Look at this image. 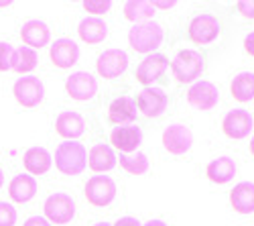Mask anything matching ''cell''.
I'll list each match as a JSON object with an SVG mask.
<instances>
[{
    "instance_id": "1",
    "label": "cell",
    "mask_w": 254,
    "mask_h": 226,
    "mask_svg": "<svg viewBox=\"0 0 254 226\" xmlns=\"http://www.w3.org/2000/svg\"><path fill=\"white\" fill-rule=\"evenodd\" d=\"M55 167L63 175H79L88 167V151L81 143L65 141L55 149Z\"/></svg>"
},
{
    "instance_id": "2",
    "label": "cell",
    "mask_w": 254,
    "mask_h": 226,
    "mask_svg": "<svg viewBox=\"0 0 254 226\" xmlns=\"http://www.w3.org/2000/svg\"><path fill=\"white\" fill-rule=\"evenodd\" d=\"M163 39H165L163 27L159 23H155V20H144V23H138L130 29L128 45L136 53L151 55V53H157V49L163 43Z\"/></svg>"
},
{
    "instance_id": "3",
    "label": "cell",
    "mask_w": 254,
    "mask_h": 226,
    "mask_svg": "<svg viewBox=\"0 0 254 226\" xmlns=\"http://www.w3.org/2000/svg\"><path fill=\"white\" fill-rule=\"evenodd\" d=\"M205 70L201 53L193 49H181L171 61V72L179 84H195Z\"/></svg>"
},
{
    "instance_id": "4",
    "label": "cell",
    "mask_w": 254,
    "mask_h": 226,
    "mask_svg": "<svg viewBox=\"0 0 254 226\" xmlns=\"http://www.w3.org/2000/svg\"><path fill=\"white\" fill-rule=\"evenodd\" d=\"M12 96L23 108H35L45 98V86L37 75H25L12 84Z\"/></svg>"
},
{
    "instance_id": "5",
    "label": "cell",
    "mask_w": 254,
    "mask_h": 226,
    "mask_svg": "<svg viewBox=\"0 0 254 226\" xmlns=\"http://www.w3.org/2000/svg\"><path fill=\"white\" fill-rule=\"evenodd\" d=\"M45 220L53 224H69L75 216V200L65 192H55L45 200Z\"/></svg>"
},
{
    "instance_id": "6",
    "label": "cell",
    "mask_w": 254,
    "mask_h": 226,
    "mask_svg": "<svg viewBox=\"0 0 254 226\" xmlns=\"http://www.w3.org/2000/svg\"><path fill=\"white\" fill-rule=\"evenodd\" d=\"M83 196H86L88 204L96 208L110 206L116 198V183L108 175H94L88 179L86 188H83Z\"/></svg>"
},
{
    "instance_id": "7",
    "label": "cell",
    "mask_w": 254,
    "mask_h": 226,
    "mask_svg": "<svg viewBox=\"0 0 254 226\" xmlns=\"http://www.w3.org/2000/svg\"><path fill=\"white\" fill-rule=\"evenodd\" d=\"M189 39L193 41L195 45H207L211 41H216L222 33V25L218 16L209 14V12H203V14H197L193 16V20L189 23Z\"/></svg>"
},
{
    "instance_id": "8",
    "label": "cell",
    "mask_w": 254,
    "mask_h": 226,
    "mask_svg": "<svg viewBox=\"0 0 254 226\" xmlns=\"http://www.w3.org/2000/svg\"><path fill=\"white\" fill-rule=\"evenodd\" d=\"M169 104V100H167V94L161 90V88H142L136 98H134V106L146 116V118H157L165 112Z\"/></svg>"
},
{
    "instance_id": "9",
    "label": "cell",
    "mask_w": 254,
    "mask_h": 226,
    "mask_svg": "<svg viewBox=\"0 0 254 226\" xmlns=\"http://www.w3.org/2000/svg\"><path fill=\"white\" fill-rule=\"evenodd\" d=\"M128 68V55L122 49H106L104 53L98 55L96 70L104 79H114L122 75Z\"/></svg>"
},
{
    "instance_id": "10",
    "label": "cell",
    "mask_w": 254,
    "mask_h": 226,
    "mask_svg": "<svg viewBox=\"0 0 254 226\" xmlns=\"http://www.w3.org/2000/svg\"><path fill=\"white\" fill-rule=\"evenodd\" d=\"M167 68H169L167 55H163V53L146 55L138 64V68H136V81H138V84H142L144 88H149L153 81H157V79H161L165 75Z\"/></svg>"
},
{
    "instance_id": "11",
    "label": "cell",
    "mask_w": 254,
    "mask_h": 226,
    "mask_svg": "<svg viewBox=\"0 0 254 226\" xmlns=\"http://www.w3.org/2000/svg\"><path fill=\"white\" fill-rule=\"evenodd\" d=\"M193 145V135L185 125H169L163 131V147L171 155H185Z\"/></svg>"
},
{
    "instance_id": "12",
    "label": "cell",
    "mask_w": 254,
    "mask_h": 226,
    "mask_svg": "<svg viewBox=\"0 0 254 226\" xmlns=\"http://www.w3.org/2000/svg\"><path fill=\"white\" fill-rule=\"evenodd\" d=\"M218 100H220L218 88L211 84V81H205V79H197L195 84H191V88H189V92H187V102L197 110L216 108Z\"/></svg>"
},
{
    "instance_id": "13",
    "label": "cell",
    "mask_w": 254,
    "mask_h": 226,
    "mask_svg": "<svg viewBox=\"0 0 254 226\" xmlns=\"http://www.w3.org/2000/svg\"><path fill=\"white\" fill-rule=\"evenodd\" d=\"M65 92L69 94V98H73L77 102H88L98 92V81L88 72H75L65 81Z\"/></svg>"
},
{
    "instance_id": "14",
    "label": "cell",
    "mask_w": 254,
    "mask_h": 226,
    "mask_svg": "<svg viewBox=\"0 0 254 226\" xmlns=\"http://www.w3.org/2000/svg\"><path fill=\"white\" fill-rule=\"evenodd\" d=\"M222 131L228 139H234V141H240V139H246L252 131V116L248 110H242V108H236V110H230L224 120H222Z\"/></svg>"
},
{
    "instance_id": "15",
    "label": "cell",
    "mask_w": 254,
    "mask_h": 226,
    "mask_svg": "<svg viewBox=\"0 0 254 226\" xmlns=\"http://www.w3.org/2000/svg\"><path fill=\"white\" fill-rule=\"evenodd\" d=\"M110 143L112 149L120 151L122 155H130L136 153V149L142 145V131L138 127H116L110 133Z\"/></svg>"
},
{
    "instance_id": "16",
    "label": "cell",
    "mask_w": 254,
    "mask_h": 226,
    "mask_svg": "<svg viewBox=\"0 0 254 226\" xmlns=\"http://www.w3.org/2000/svg\"><path fill=\"white\" fill-rule=\"evenodd\" d=\"M55 133L65 141H75L86 133V120L79 112L65 110L55 118Z\"/></svg>"
},
{
    "instance_id": "17",
    "label": "cell",
    "mask_w": 254,
    "mask_h": 226,
    "mask_svg": "<svg viewBox=\"0 0 254 226\" xmlns=\"http://www.w3.org/2000/svg\"><path fill=\"white\" fill-rule=\"evenodd\" d=\"M49 57H51L55 68L69 70L71 66L77 64V59H79V47H77L75 41H71V39H57L55 43L51 45Z\"/></svg>"
},
{
    "instance_id": "18",
    "label": "cell",
    "mask_w": 254,
    "mask_h": 226,
    "mask_svg": "<svg viewBox=\"0 0 254 226\" xmlns=\"http://www.w3.org/2000/svg\"><path fill=\"white\" fill-rule=\"evenodd\" d=\"M20 39H23V43L25 47H31V49H41V47H45L49 43V39H51V31L49 27L43 23V20H27V23L20 27Z\"/></svg>"
},
{
    "instance_id": "19",
    "label": "cell",
    "mask_w": 254,
    "mask_h": 226,
    "mask_svg": "<svg viewBox=\"0 0 254 226\" xmlns=\"http://www.w3.org/2000/svg\"><path fill=\"white\" fill-rule=\"evenodd\" d=\"M118 163V157L114 153V149L106 143H98L94 145L88 153V167L94 171V173H106L116 167Z\"/></svg>"
},
{
    "instance_id": "20",
    "label": "cell",
    "mask_w": 254,
    "mask_h": 226,
    "mask_svg": "<svg viewBox=\"0 0 254 226\" xmlns=\"http://www.w3.org/2000/svg\"><path fill=\"white\" fill-rule=\"evenodd\" d=\"M108 120L112 125L124 127V125H132L136 120V106H134V100L128 96H120L114 98L108 106Z\"/></svg>"
},
{
    "instance_id": "21",
    "label": "cell",
    "mask_w": 254,
    "mask_h": 226,
    "mask_svg": "<svg viewBox=\"0 0 254 226\" xmlns=\"http://www.w3.org/2000/svg\"><path fill=\"white\" fill-rule=\"evenodd\" d=\"M23 165L29 175H45L51 165H53V157L45 147H31L23 155Z\"/></svg>"
},
{
    "instance_id": "22",
    "label": "cell",
    "mask_w": 254,
    "mask_h": 226,
    "mask_svg": "<svg viewBox=\"0 0 254 226\" xmlns=\"http://www.w3.org/2000/svg\"><path fill=\"white\" fill-rule=\"evenodd\" d=\"M37 188H39V186H37V179H35L33 175H29V173H18V175H14V177L10 179V183H8V196H10V200L16 202V204H25V202H29V200L35 198Z\"/></svg>"
},
{
    "instance_id": "23",
    "label": "cell",
    "mask_w": 254,
    "mask_h": 226,
    "mask_svg": "<svg viewBox=\"0 0 254 226\" xmlns=\"http://www.w3.org/2000/svg\"><path fill=\"white\" fill-rule=\"evenodd\" d=\"M77 35H79V39L83 41V43L98 45L108 37V25L98 16H86L77 25Z\"/></svg>"
},
{
    "instance_id": "24",
    "label": "cell",
    "mask_w": 254,
    "mask_h": 226,
    "mask_svg": "<svg viewBox=\"0 0 254 226\" xmlns=\"http://www.w3.org/2000/svg\"><path fill=\"white\" fill-rule=\"evenodd\" d=\"M205 175L211 183H218V186H224V183H230L236 175V163L232 157H218L214 161L207 163L205 167Z\"/></svg>"
},
{
    "instance_id": "25",
    "label": "cell",
    "mask_w": 254,
    "mask_h": 226,
    "mask_svg": "<svg viewBox=\"0 0 254 226\" xmlns=\"http://www.w3.org/2000/svg\"><path fill=\"white\" fill-rule=\"evenodd\" d=\"M230 204L238 214H252L254 212V183L240 181L230 192Z\"/></svg>"
},
{
    "instance_id": "26",
    "label": "cell",
    "mask_w": 254,
    "mask_h": 226,
    "mask_svg": "<svg viewBox=\"0 0 254 226\" xmlns=\"http://www.w3.org/2000/svg\"><path fill=\"white\" fill-rule=\"evenodd\" d=\"M39 64V55L35 49L31 47H18L12 51V57H10V72L14 74H31Z\"/></svg>"
},
{
    "instance_id": "27",
    "label": "cell",
    "mask_w": 254,
    "mask_h": 226,
    "mask_svg": "<svg viewBox=\"0 0 254 226\" xmlns=\"http://www.w3.org/2000/svg\"><path fill=\"white\" fill-rule=\"evenodd\" d=\"M230 92H232V98L240 104H246L254 98V74L252 72H242L238 74L230 84Z\"/></svg>"
},
{
    "instance_id": "28",
    "label": "cell",
    "mask_w": 254,
    "mask_h": 226,
    "mask_svg": "<svg viewBox=\"0 0 254 226\" xmlns=\"http://www.w3.org/2000/svg\"><path fill=\"white\" fill-rule=\"evenodd\" d=\"M155 14V6L149 0H128L124 4V16L132 20L134 25L144 23V20H151Z\"/></svg>"
},
{
    "instance_id": "29",
    "label": "cell",
    "mask_w": 254,
    "mask_h": 226,
    "mask_svg": "<svg viewBox=\"0 0 254 226\" xmlns=\"http://www.w3.org/2000/svg\"><path fill=\"white\" fill-rule=\"evenodd\" d=\"M120 167L130 175H142L149 171V157L140 151L130 155H120Z\"/></svg>"
},
{
    "instance_id": "30",
    "label": "cell",
    "mask_w": 254,
    "mask_h": 226,
    "mask_svg": "<svg viewBox=\"0 0 254 226\" xmlns=\"http://www.w3.org/2000/svg\"><path fill=\"white\" fill-rule=\"evenodd\" d=\"M110 8H112V2H110V0H86V2H83V10H86V12H92V14L98 16V18H100V14L108 12Z\"/></svg>"
},
{
    "instance_id": "31",
    "label": "cell",
    "mask_w": 254,
    "mask_h": 226,
    "mask_svg": "<svg viewBox=\"0 0 254 226\" xmlns=\"http://www.w3.org/2000/svg\"><path fill=\"white\" fill-rule=\"evenodd\" d=\"M16 222V210L12 204L0 202V226H14Z\"/></svg>"
},
{
    "instance_id": "32",
    "label": "cell",
    "mask_w": 254,
    "mask_h": 226,
    "mask_svg": "<svg viewBox=\"0 0 254 226\" xmlns=\"http://www.w3.org/2000/svg\"><path fill=\"white\" fill-rule=\"evenodd\" d=\"M12 45L0 41V72H10V57H12Z\"/></svg>"
},
{
    "instance_id": "33",
    "label": "cell",
    "mask_w": 254,
    "mask_h": 226,
    "mask_svg": "<svg viewBox=\"0 0 254 226\" xmlns=\"http://www.w3.org/2000/svg\"><path fill=\"white\" fill-rule=\"evenodd\" d=\"M236 8L244 18H254V0H240Z\"/></svg>"
},
{
    "instance_id": "34",
    "label": "cell",
    "mask_w": 254,
    "mask_h": 226,
    "mask_svg": "<svg viewBox=\"0 0 254 226\" xmlns=\"http://www.w3.org/2000/svg\"><path fill=\"white\" fill-rule=\"evenodd\" d=\"M23 226H51V222H47L45 216H31L25 220Z\"/></svg>"
},
{
    "instance_id": "35",
    "label": "cell",
    "mask_w": 254,
    "mask_h": 226,
    "mask_svg": "<svg viewBox=\"0 0 254 226\" xmlns=\"http://www.w3.org/2000/svg\"><path fill=\"white\" fill-rule=\"evenodd\" d=\"M112 226H140V222H138L136 218H132V216H122V218H118Z\"/></svg>"
},
{
    "instance_id": "36",
    "label": "cell",
    "mask_w": 254,
    "mask_h": 226,
    "mask_svg": "<svg viewBox=\"0 0 254 226\" xmlns=\"http://www.w3.org/2000/svg\"><path fill=\"white\" fill-rule=\"evenodd\" d=\"M244 49H246V53H248L250 57H254V31L246 35V39H244Z\"/></svg>"
},
{
    "instance_id": "37",
    "label": "cell",
    "mask_w": 254,
    "mask_h": 226,
    "mask_svg": "<svg viewBox=\"0 0 254 226\" xmlns=\"http://www.w3.org/2000/svg\"><path fill=\"white\" fill-rule=\"evenodd\" d=\"M177 2H153V6H155V10L157 8H163V10H169V8H173Z\"/></svg>"
},
{
    "instance_id": "38",
    "label": "cell",
    "mask_w": 254,
    "mask_h": 226,
    "mask_svg": "<svg viewBox=\"0 0 254 226\" xmlns=\"http://www.w3.org/2000/svg\"><path fill=\"white\" fill-rule=\"evenodd\" d=\"M142 226H167L163 220H149V222H144Z\"/></svg>"
},
{
    "instance_id": "39",
    "label": "cell",
    "mask_w": 254,
    "mask_h": 226,
    "mask_svg": "<svg viewBox=\"0 0 254 226\" xmlns=\"http://www.w3.org/2000/svg\"><path fill=\"white\" fill-rule=\"evenodd\" d=\"M248 149H250V155L254 157V137L250 139V145H248Z\"/></svg>"
},
{
    "instance_id": "40",
    "label": "cell",
    "mask_w": 254,
    "mask_h": 226,
    "mask_svg": "<svg viewBox=\"0 0 254 226\" xmlns=\"http://www.w3.org/2000/svg\"><path fill=\"white\" fill-rule=\"evenodd\" d=\"M4 186V173H2V169H0V188Z\"/></svg>"
},
{
    "instance_id": "41",
    "label": "cell",
    "mask_w": 254,
    "mask_h": 226,
    "mask_svg": "<svg viewBox=\"0 0 254 226\" xmlns=\"http://www.w3.org/2000/svg\"><path fill=\"white\" fill-rule=\"evenodd\" d=\"M94 226H112L110 222H98V224H94Z\"/></svg>"
}]
</instances>
